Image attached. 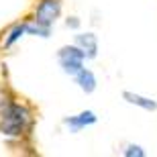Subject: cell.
Listing matches in <instances>:
<instances>
[{"mask_svg":"<svg viewBox=\"0 0 157 157\" xmlns=\"http://www.w3.org/2000/svg\"><path fill=\"white\" fill-rule=\"evenodd\" d=\"M33 127V112L27 104L17 102L8 92L0 94V133L8 139H21Z\"/></svg>","mask_w":157,"mask_h":157,"instance_id":"obj_1","label":"cell"},{"mask_svg":"<svg viewBox=\"0 0 157 157\" xmlns=\"http://www.w3.org/2000/svg\"><path fill=\"white\" fill-rule=\"evenodd\" d=\"M86 53L82 51L80 47L74 43V45H63L57 51V61L59 67L63 70V74L67 76H76L78 71L84 67V61H86Z\"/></svg>","mask_w":157,"mask_h":157,"instance_id":"obj_2","label":"cell"},{"mask_svg":"<svg viewBox=\"0 0 157 157\" xmlns=\"http://www.w3.org/2000/svg\"><path fill=\"white\" fill-rule=\"evenodd\" d=\"M59 14H61V0H37L31 21L43 25V27H53Z\"/></svg>","mask_w":157,"mask_h":157,"instance_id":"obj_3","label":"cell"},{"mask_svg":"<svg viewBox=\"0 0 157 157\" xmlns=\"http://www.w3.org/2000/svg\"><path fill=\"white\" fill-rule=\"evenodd\" d=\"M96 121H98V117H96L94 110H82V112H78V114H74V117H65L63 127L70 128V133H80L82 128L96 124Z\"/></svg>","mask_w":157,"mask_h":157,"instance_id":"obj_4","label":"cell"},{"mask_svg":"<svg viewBox=\"0 0 157 157\" xmlns=\"http://www.w3.org/2000/svg\"><path fill=\"white\" fill-rule=\"evenodd\" d=\"M122 100H124L127 104H131V106L141 108V110H147V112H155L157 110V100L149 98V96H143V94L124 90V92H122Z\"/></svg>","mask_w":157,"mask_h":157,"instance_id":"obj_5","label":"cell"},{"mask_svg":"<svg viewBox=\"0 0 157 157\" xmlns=\"http://www.w3.org/2000/svg\"><path fill=\"white\" fill-rule=\"evenodd\" d=\"M74 43L86 53L88 59H94L98 55V39H96L94 33H78V35L74 37Z\"/></svg>","mask_w":157,"mask_h":157,"instance_id":"obj_6","label":"cell"},{"mask_svg":"<svg viewBox=\"0 0 157 157\" xmlns=\"http://www.w3.org/2000/svg\"><path fill=\"white\" fill-rule=\"evenodd\" d=\"M74 80H76L78 88H80L82 92H86V94H92L94 90L98 88V80H96V76H94V71L88 70V67H82L76 76H74Z\"/></svg>","mask_w":157,"mask_h":157,"instance_id":"obj_7","label":"cell"},{"mask_svg":"<svg viewBox=\"0 0 157 157\" xmlns=\"http://www.w3.org/2000/svg\"><path fill=\"white\" fill-rule=\"evenodd\" d=\"M25 33H27V21H23V23H14L10 29L4 33L0 47H2V49H10V47L14 45V43H17V41L25 35Z\"/></svg>","mask_w":157,"mask_h":157,"instance_id":"obj_8","label":"cell"},{"mask_svg":"<svg viewBox=\"0 0 157 157\" xmlns=\"http://www.w3.org/2000/svg\"><path fill=\"white\" fill-rule=\"evenodd\" d=\"M122 155L124 157H145L147 151L141 145H135V143H128L124 149H122Z\"/></svg>","mask_w":157,"mask_h":157,"instance_id":"obj_9","label":"cell"},{"mask_svg":"<svg viewBox=\"0 0 157 157\" xmlns=\"http://www.w3.org/2000/svg\"><path fill=\"white\" fill-rule=\"evenodd\" d=\"M65 25H67L70 29H78V27H80V18L78 17H70L67 21H65Z\"/></svg>","mask_w":157,"mask_h":157,"instance_id":"obj_10","label":"cell"}]
</instances>
